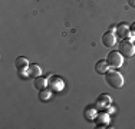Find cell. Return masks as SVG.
<instances>
[{
    "label": "cell",
    "instance_id": "5bb4252c",
    "mask_svg": "<svg viewBox=\"0 0 135 129\" xmlns=\"http://www.w3.org/2000/svg\"><path fill=\"white\" fill-rule=\"evenodd\" d=\"M132 30H134V32H135V24H134V26H132Z\"/></svg>",
    "mask_w": 135,
    "mask_h": 129
},
{
    "label": "cell",
    "instance_id": "9c48e42d",
    "mask_svg": "<svg viewBox=\"0 0 135 129\" xmlns=\"http://www.w3.org/2000/svg\"><path fill=\"white\" fill-rule=\"evenodd\" d=\"M27 70H29V76H32V77H37V76H40V73H42V69L37 64H32Z\"/></svg>",
    "mask_w": 135,
    "mask_h": 129
},
{
    "label": "cell",
    "instance_id": "277c9868",
    "mask_svg": "<svg viewBox=\"0 0 135 129\" xmlns=\"http://www.w3.org/2000/svg\"><path fill=\"white\" fill-rule=\"evenodd\" d=\"M115 42H117V39H115V34L112 32H108V33H105L102 36V43L107 47H112L115 44Z\"/></svg>",
    "mask_w": 135,
    "mask_h": 129
},
{
    "label": "cell",
    "instance_id": "5b68a950",
    "mask_svg": "<svg viewBox=\"0 0 135 129\" xmlns=\"http://www.w3.org/2000/svg\"><path fill=\"white\" fill-rule=\"evenodd\" d=\"M108 67H109V64L108 62H105V60H99L98 63H96V66H95V70H96V73H107L108 72Z\"/></svg>",
    "mask_w": 135,
    "mask_h": 129
},
{
    "label": "cell",
    "instance_id": "3957f363",
    "mask_svg": "<svg viewBox=\"0 0 135 129\" xmlns=\"http://www.w3.org/2000/svg\"><path fill=\"white\" fill-rule=\"evenodd\" d=\"M122 60H124V57L119 52H111L107 57V62L111 67H119L122 64Z\"/></svg>",
    "mask_w": 135,
    "mask_h": 129
},
{
    "label": "cell",
    "instance_id": "8992f818",
    "mask_svg": "<svg viewBox=\"0 0 135 129\" xmlns=\"http://www.w3.org/2000/svg\"><path fill=\"white\" fill-rule=\"evenodd\" d=\"M15 64H16V67H17L19 70H25V69H27V67H29V62H27V59H26V57H22V56L16 59Z\"/></svg>",
    "mask_w": 135,
    "mask_h": 129
},
{
    "label": "cell",
    "instance_id": "6da1fadb",
    "mask_svg": "<svg viewBox=\"0 0 135 129\" xmlns=\"http://www.w3.org/2000/svg\"><path fill=\"white\" fill-rule=\"evenodd\" d=\"M107 83L115 89H119L124 86V77L119 72L111 70V72H107Z\"/></svg>",
    "mask_w": 135,
    "mask_h": 129
},
{
    "label": "cell",
    "instance_id": "7c38bea8",
    "mask_svg": "<svg viewBox=\"0 0 135 129\" xmlns=\"http://www.w3.org/2000/svg\"><path fill=\"white\" fill-rule=\"evenodd\" d=\"M56 79H53V82H50L52 89H62V82H55Z\"/></svg>",
    "mask_w": 135,
    "mask_h": 129
},
{
    "label": "cell",
    "instance_id": "4fadbf2b",
    "mask_svg": "<svg viewBox=\"0 0 135 129\" xmlns=\"http://www.w3.org/2000/svg\"><path fill=\"white\" fill-rule=\"evenodd\" d=\"M128 4H129L131 7H134V9H135V0H128Z\"/></svg>",
    "mask_w": 135,
    "mask_h": 129
},
{
    "label": "cell",
    "instance_id": "8fae6325",
    "mask_svg": "<svg viewBox=\"0 0 135 129\" xmlns=\"http://www.w3.org/2000/svg\"><path fill=\"white\" fill-rule=\"evenodd\" d=\"M49 96H50V92H49V90H46V89L40 90V95H39V98L42 99V101H46V99H49Z\"/></svg>",
    "mask_w": 135,
    "mask_h": 129
},
{
    "label": "cell",
    "instance_id": "30bf717a",
    "mask_svg": "<svg viewBox=\"0 0 135 129\" xmlns=\"http://www.w3.org/2000/svg\"><path fill=\"white\" fill-rule=\"evenodd\" d=\"M98 102H99V105L102 103V106H108L109 103H111V99H109L108 96H105V95H104V96H101V98L98 99Z\"/></svg>",
    "mask_w": 135,
    "mask_h": 129
},
{
    "label": "cell",
    "instance_id": "52a82bcc",
    "mask_svg": "<svg viewBox=\"0 0 135 129\" xmlns=\"http://www.w3.org/2000/svg\"><path fill=\"white\" fill-rule=\"evenodd\" d=\"M33 85H35V88H36L37 90H43L45 88H46V79H43V77L37 76L36 79H35Z\"/></svg>",
    "mask_w": 135,
    "mask_h": 129
},
{
    "label": "cell",
    "instance_id": "ba28073f",
    "mask_svg": "<svg viewBox=\"0 0 135 129\" xmlns=\"http://www.w3.org/2000/svg\"><path fill=\"white\" fill-rule=\"evenodd\" d=\"M117 33H118V36L122 37V39H124V37H128V36H129V29H128L125 24H121V26H118Z\"/></svg>",
    "mask_w": 135,
    "mask_h": 129
},
{
    "label": "cell",
    "instance_id": "7a4b0ae2",
    "mask_svg": "<svg viewBox=\"0 0 135 129\" xmlns=\"http://www.w3.org/2000/svg\"><path fill=\"white\" fill-rule=\"evenodd\" d=\"M119 53L125 57H132L135 54V46L129 40H122V43L119 44Z\"/></svg>",
    "mask_w": 135,
    "mask_h": 129
}]
</instances>
